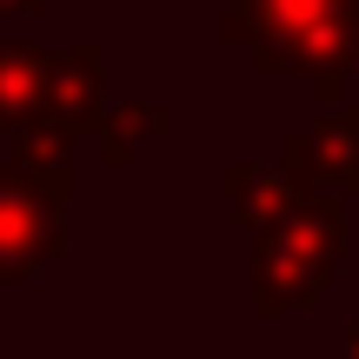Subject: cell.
Masks as SVG:
<instances>
[{
  "label": "cell",
  "mask_w": 359,
  "mask_h": 359,
  "mask_svg": "<svg viewBox=\"0 0 359 359\" xmlns=\"http://www.w3.org/2000/svg\"><path fill=\"white\" fill-rule=\"evenodd\" d=\"M226 200H233V219L266 240L280 219H293L306 187L293 180V167H226Z\"/></svg>",
  "instance_id": "obj_5"
},
{
  "label": "cell",
  "mask_w": 359,
  "mask_h": 359,
  "mask_svg": "<svg viewBox=\"0 0 359 359\" xmlns=\"http://www.w3.org/2000/svg\"><path fill=\"white\" fill-rule=\"evenodd\" d=\"M47 100H53V60L27 40L0 47V133H27L34 120H47Z\"/></svg>",
  "instance_id": "obj_4"
},
{
  "label": "cell",
  "mask_w": 359,
  "mask_h": 359,
  "mask_svg": "<svg viewBox=\"0 0 359 359\" xmlns=\"http://www.w3.org/2000/svg\"><path fill=\"white\" fill-rule=\"evenodd\" d=\"M27 7H40V0H0V13H27Z\"/></svg>",
  "instance_id": "obj_8"
},
{
  "label": "cell",
  "mask_w": 359,
  "mask_h": 359,
  "mask_svg": "<svg viewBox=\"0 0 359 359\" xmlns=\"http://www.w3.org/2000/svg\"><path fill=\"white\" fill-rule=\"evenodd\" d=\"M160 133H167V107H154V100L100 107V120H93V140H100L107 167H127L140 154V140H160Z\"/></svg>",
  "instance_id": "obj_7"
},
{
  "label": "cell",
  "mask_w": 359,
  "mask_h": 359,
  "mask_svg": "<svg viewBox=\"0 0 359 359\" xmlns=\"http://www.w3.org/2000/svg\"><path fill=\"white\" fill-rule=\"evenodd\" d=\"M100 80H107L100 47H74L67 60H53V100H47V114L67 120L74 133H93V120H100Z\"/></svg>",
  "instance_id": "obj_6"
},
{
  "label": "cell",
  "mask_w": 359,
  "mask_h": 359,
  "mask_svg": "<svg viewBox=\"0 0 359 359\" xmlns=\"http://www.w3.org/2000/svg\"><path fill=\"white\" fill-rule=\"evenodd\" d=\"M67 246L60 226V200L40 193L20 167H0V286H20L34 273H47Z\"/></svg>",
  "instance_id": "obj_2"
},
{
  "label": "cell",
  "mask_w": 359,
  "mask_h": 359,
  "mask_svg": "<svg viewBox=\"0 0 359 359\" xmlns=\"http://www.w3.org/2000/svg\"><path fill=\"white\" fill-rule=\"evenodd\" d=\"M346 359H359V326H353V333H346Z\"/></svg>",
  "instance_id": "obj_9"
},
{
  "label": "cell",
  "mask_w": 359,
  "mask_h": 359,
  "mask_svg": "<svg viewBox=\"0 0 359 359\" xmlns=\"http://www.w3.org/2000/svg\"><path fill=\"white\" fill-rule=\"evenodd\" d=\"M339 253H346V213H339V193H306L293 206V219L259 240V266H253V299L259 313H293L333 286Z\"/></svg>",
  "instance_id": "obj_1"
},
{
  "label": "cell",
  "mask_w": 359,
  "mask_h": 359,
  "mask_svg": "<svg viewBox=\"0 0 359 359\" xmlns=\"http://www.w3.org/2000/svg\"><path fill=\"white\" fill-rule=\"evenodd\" d=\"M286 167L306 193H359V114L346 107H326L306 133L286 140Z\"/></svg>",
  "instance_id": "obj_3"
}]
</instances>
